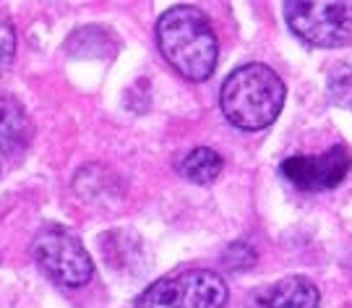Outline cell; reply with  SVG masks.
I'll use <instances>...</instances> for the list:
<instances>
[{
  "instance_id": "6da1fadb",
  "label": "cell",
  "mask_w": 352,
  "mask_h": 308,
  "mask_svg": "<svg viewBox=\"0 0 352 308\" xmlns=\"http://www.w3.org/2000/svg\"><path fill=\"white\" fill-rule=\"evenodd\" d=\"M157 42L164 60L180 76L190 81H204L212 76L219 42L214 34L209 16L196 6H173L157 21Z\"/></svg>"
},
{
  "instance_id": "7a4b0ae2",
  "label": "cell",
  "mask_w": 352,
  "mask_h": 308,
  "mask_svg": "<svg viewBox=\"0 0 352 308\" xmlns=\"http://www.w3.org/2000/svg\"><path fill=\"white\" fill-rule=\"evenodd\" d=\"M282 78L261 63L240 65L222 84L219 104L225 118L243 131H261L272 126L285 104Z\"/></svg>"
},
{
  "instance_id": "3957f363",
  "label": "cell",
  "mask_w": 352,
  "mask_h": 308,
  "mask_svg": "<svg viewBox=\"0 0 352 308\" xmlns=\"http://www.w3.org/2000/svg\"><path fill=\"white\" fill-rule=\"evenodd\" d=\"M225 303L227 285L217 272L188 270L149 285L136 308H222Z\"/></svg>"
},
{
  "instance_id": "277c9868",
  "label": "cell",
  "mask_w": 352,
  "mask_h": 308,
  "mask_svg": "<svg viewBox=\"0 0 352 308\" xmlns=\"http://www.w3.org/2000/svg\"><path fill=\"white\" fill-rule=\"evenodd\" d=\"M285 19L298 37L316 47H340L352 39V3L289 0Z\"/></svg>"
},
{
  "instance_id": "5b68a950",
  "label": "cell",
  "mask_w": 352,
  "mask_h": 308,
  "mask_svg": "<svg viewBox=\"0 0 352 308\" xmlns=\"http://www.w3.org/2000/svg\"><path fill=\"white\" fill-rule=\"evenodd\" d=\"M32 256L45 274L68 287H81L94 277V261L84 243L63 228H45L32 243Z\"/></svg>"
},
{
  "instance_id": "8992f818",
  "label": "cell",
  "mask_w": 352,
  "mask_h": 308,
  "mask_svg": "<svg viewBox=\"0 0 352 308\" xmlns=\"http://www.w3.org/2000/svg\"><path fill=\"white\" fill-rule=\"evenodd\" d=\"M352 167V154L344 144L331 146L329 152L305 157L295 154L282 162V175L302 191H327L340 186Z\"/></svg>"
},
{
  "instance_id": "52a82bcc",
  "label": "cell",
  "mask_w": 352,
  "mask_h": 308,
  "mask_svg": "<svg viewBox=\"0 0 352 308\" xmlns=\"http://www.w3.org/2000/svg\"><path fill=\"white\" fill-rule=\"evenodd\" d=\"M34 126L32 118L26 116L24 104L16 97L3 94L0 97V152L6 154H21L32 144Z\"/></svg>"
},
{
  "instance_id": "ba28073f",
  "label": "cell",
  "mask_w": 352,
  "mask_h": 308,
  "mask_svg": "<svg viewBox=\"0 0 352 308\" xmlns=\"http://www.w3.org/2000/svg\"><path fill=\"white\" fill-rule=\"evenodd\" d=\"M264 308H318V287L305 277H285L279 283L264 287L261 293Z\"/></svg>"
},
{
  "instance_id": "9c48e42d",
  "label": "cell",
  "mask_w": 352,
  "mask_h": 308,
  "mask_svg": "<svg viewBox=\"0 0 352 308\" xmlns=\"http://www.w3.org/2000/svg\"><path fill=\"white\" fill-rule=\"evenodd\" d=\"M222 157L209 149V146H199V149H193V152L186 154V160H183V175L193 183H212V180L219 178V173H222Z\"/></svg>"
},
{
  "instance_id": "30bf717a",
  "label": "cell",
  "mask_w": 352,
  "mask_h": 308,
  "mask_svg": "<svg viewBox=\"0 0 352 308\" xmlns=\"http://www.w3.org/2000/svg\"><path fill=\"white\" fill-rule=\"evenodd\" d=\"M16 55V29L8 13L0 11V74L8 71Z\"/></svg>"
}]
</instances>
